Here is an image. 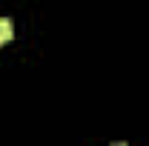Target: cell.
<instances>
[{"label": "cell", "instance_id": "obj_1", "mask_svg": "<svg viewBox=\"0 0 149 146\" xmlns=\"http://www.w3.org/2000/svg\"><path fill=\"white\" fill-rule=\"evenodd\" d=\"M15 37V26H12V20L9 17H0V43H9Z\"/></svg>", "mask_w": 149, "mask_h": 146}]
</instances>
